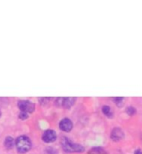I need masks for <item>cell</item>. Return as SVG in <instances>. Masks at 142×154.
<instances>
[{
  "label": "cell",
  "instance_id": "1",
  "mask_svg": "<svg viewBox=\"0 0 142 154\" xmlns=\"http://www.w3.org/2000/svg\"><path fill=\"white\" fill-rule=\"evenodd\" d=\"M62 147L63 148V150L66 152L68 153H71V152H77V153H80V152H83L85 151V148L83 146L80 145V144H77L72 143L68 139V137H63L62 140Z\"/></svg>",
  "mask_w": 142,
  "mask_h": 154
},
{
  "label": "cell",
  "instance_id": "11",
  "mask_svg": "<svg viewBox=\"0 0 142 154\" xmlns=\"http://www.w3.org/2000/svg\"><path fill=\"white\" fill-rule=\"evenodd\" d=\"M114 102L117 105L118 107H121V104L123 103V100H124V97H114Z\"/></svg>",
  "mask_w": 142,
  "mask_h": 154
},
{
  "label": "cell",
  "instance_id": "7",
  "mask_svg": "<svg viewBox=\"0 0 142 154\" xmlns=\"http://www.w3.org/2000/svg\"><path fill=\"white\" fill-rule=\"evenodd\" d=\"M110 137L113 141H120L124 137V132L120 128H116L112 130Z\"/></svg>",
  "mask_w": 142,
  "mask_h": 154
},
{
  "label": "cell",
  "instance_id": "5",
  "mask_svg": "<svg viewBox=\"0 0 142 154\" xmlns=\"http://www.w3.org/2000/svg\"><path fill=\"white\" fill-rule=\"evenodd\" d=\"M42 138H43V142L47 143H53V142H55V140L57 139V133L54 130L47 129L43 133Z\"/></svg>",
  "mask_w": 142,
  "mask_h": 154
},
{
  "label": "cell",
  "instance_id": "9",
  "mask_svg": "<svg viewBox=\"0 0 142 154\" xmlns=\"http://www.w3.org/2000/svg\"><path fill=\"white\" fill-rule=\"evenodd\" d=\"M101 110H102L103 113L106 115L107 117H108V118H112L113 112H112V111H111V109H110V108L109 106H107V105L103 106L102 108H101Z\"/></svg>",
  "mask_w": 142,
  "mask_h": 154
},
{
  "label": "cell",
  "instance_id": "14",
  "mask_svg": "<svg viewBox=\"0 0 142 154\" xmlns=\"http://www.w3.org/2000/svg\"><path fill=\"white\" fill-rule=\"evenodd\" d=\"M18 118H20L21 120H25V119H27V118H29V114L28 113H26V112H21L19 115H18Z\"/></svg>",
  "mask_w": 142,
  "mask_h": 154
},
{
  "label": "cell",
  "instance_id": "6",
  "mask_svg": "<svg viewBox=\"0 0 142 154\" xmlns=\"http://www.w3.org/2000/svg\"><path fill=\"white\" fill-rule=\"evenodd\" d=\"M59 128L64 132H70L73 128V124L69 118H63L59 123Z\"/></svg>",
  "mask_w": 142,
  "mask_h": 154
},
{
  "label": "cell",
  "instance_id": "4",
  "mask_svg": "<svg viewBox=\"0 0 142 154\" xmlns=\"http://www.w3.org/2000/svg\"><path fill=\"white\" fill-rule=\"evenodd\" d=\"M76 98L75 97H58L56 100V104L59 107H63L65 108H70L75 103Z\"/></svg>",
  "mask_w": 142,
  "mask_h": 154
},
{
  "label": "cell",
  "instance_id": "16",
  "mask_svg": "<svg viewBox=\"0 0 142 154\" xmlns=\"http://www.w3.org/2000/svg\"><path fill=\"white\" fill-rule=\"evenodd\" d=\"M0 116H1V111H0Z\"/></svg>",
  "mask_w": 142,
  "mask_h": 154
},
{
  "label": "cell",
  "instance_id": "15",
  "mask_svg": "<svg viewBox=\"0 0 142 154\" xmlns=\"http://www.w3.org/2000/svg\"><path fill=\"white\" fill-rule=\"evenodd\" d=\"M134 154H142V150H140V149H137V150L135 151Z\"/></svg>",
  "mask_w": 142,
  "mask_h": 154
},
{
  "label": "cell",
  "instance_id": "10",
  "mask_svg": "<svg viewBox=\"0 0 142 154\" xmlns=\"http://www.w3.org/2000/svg\"><path fill=\"white\" fill-rule=\"evenodd\" d=\"M88 154H106V152L101 147H94L90 151Z\"/></svg>",
  "mask_w": 142,
  "mask_h": 154
},
{
  "label": "cell",
  "instance_id": "2",
  "mask_svg": "<svg viewBox=\"0 0 142 154\" xmlns=\"http://www.w3.org/2000/svg\"><path fill=\"white\" fill-rule=\"evenodd\" d=\"M15 145L17 147V150L20 153H25L29 152L32 147L31 140L29 139V137L27 136H20L17 138L15 142Z\"/></svg>",
  "mask_w": 142,
  "mask_h": 154
},
{
  "label": "cell",
  "instance_id": "13",
  "mask_svg": "<svg viewBox=\"0 0 142 154\" xmlns=\"http://www.w3.org/2000/svg\"><path fill=\"white\" fill-rule=\"evenodd\" d=\"M46 154H57V152L53 147H48L47 148L46 151H45Z\"/></svg>",
  "mask_w": 142,
  "mask_h": 154
},
{
  "label": "cell",
  "instance_id": "8",
  "mask_svg": "<svg viewBox=\"0 0 142 154\" xmlns=\"http://www.w3.org/2000/svg\"><path fill=\"white\" fill-rule=\"evenodd\" d=\"M14 145V140L12 137H7L5 140H4V147L7 149H11L13 148Z\"/></svg>",
  "mask_w": 142,
  "mask_h": 154
},
{
  "label": "cell",
  "instance_id": "12",
  "mask_svg": "<svg viewBox=\"0 0 142 154\" xmlns=\"http://www.w3.org/2000/svg\"><path fill=\"white\" fill-rule=\"evenodd\" d=\"M126 113L128 115H134L136 113V109H135L134 107H129V108H126Z\"/></svg>",
  "mask_w": 142,
  "mask_h": 154
},
{
  "label": "cell",
  "instance_id": "3",
  "mask_svg": "<svg viewBox=\"0 0 142 154\" xmlns=\"http://www.w3.org/2000/svg\"><path fill=\"white\" fill-rule=\"evenodd\" d=\"M18 108L21 110L23 112H26V113H32V112L35 109V105L32 103V102L29 100H20L18 101Z\"/></svg>",
  "mask_w": 142,
  "mask_h": 154
}]
</instances>
